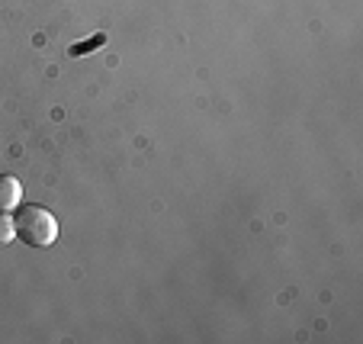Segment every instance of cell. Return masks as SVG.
<instances>
[{
	"label": "cell",
	"mask_w": 363,
	"mask_h": 344,
	"mask_svg": "<svg viewBox=\"0 0 363 344\" xmlns=\"http://www.w3.org/2000/svg\"><path fill=\"white\" fill-rule=\"evenodd\" d=\"M16 238V219H10L4 209H0V245H10Z\"/></svg>",
	"instance_id": "4"
},
{
	"label": "cell",
	"mask_w": 363,
	"mask_h": 344,
	"mask_svg": "<svg viewBox=\"0 0 363 344\" xmlns=\"http://www.w3.org/2000/svg\"><path fill=\"white\" fill-rule=\"evenodd\" d=\"M16 238L33 248H48L58 241V219L45 206H23L16 213Z\"/></svg>",
	"instance_id": "1"
},
{
	"label": "cell",
	"mask_w": 363,
	"mask_h": 344,
	"mask_svg": "<svg viewBox=\"0 0 363 344\" xmlns=\"http://www.w3.org/2000/svg\"><path fill=\"white\" fill-rule=\"evenodd\" d=\"M20 203H23V184L16 177H10V174H0V209L10 213Z\"/></svg>",
	"instance_id": "2"
},
{
	"label": "cell",
	"mask_w": 363,
	"mask_h": 344,
	"mask_svg": "<svg viewBox=\"0 0 363 344\" xmlns=\"http://www.w3.org/2000/svg\"><path fill=\"white\" fill-rule=\"evenodd\" d=\"M100 45H106V35H103V33H96L94 39H87V42H77V45H71V48H68V55H71V58L90 55V52H94V48H100Z\"/></svg>",
	"instance_id": "3"
}]
</instances>
